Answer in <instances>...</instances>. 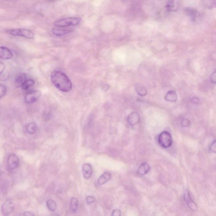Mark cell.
Returning a JSON list of instances; mask_svg holds the SVG:
<instances>
[{
	"label": "cell",
	"mask_w": 216,
	"mask_h": 216,
	"mask_svg": "<svg viewBox=\"0 0 216 216\" xmlns=\"http://www.w3.org/2000/svg\"><path fill=\"white\" fill-rule=\"evenodd\" d=\"M190 124V122L187 119H183L181 120V126L183 127H184V128L188 127L189 126Z\"/></svg>",
	"instance_id": "cell-24"
},
{
	"label": "cell",
	"mask_w": 216,
	"mask_h": 216,
	"mask_svg": "<svg viewBox=\"0 0 216 216\" xmlns=\"http://www.w3.org/2000/svg\"><path fill=\"white\" fill-rule=\"evenodd\" d=\"M158 142L161 147L168 148L170 147L172 144L171 135L168 131H164L160 133L158 137Z\"/></svg>",
	"instance_id": "cell-4"
},
{
	"label": "cell",
	"mask_w": 216,
	"mask_h": 216,
	"mask_svg": "<svg viewBox=\"0 0 216 216\" xmlns=\"http://www.w3.org/2000/svg\"><path fill=\"white\" fill-rule=\"evenodd\" d=\"M0 168H1V165H0Z\"/></svg>",
	"instance_id": "cell-33"
},
{
	"label": "cell",
	"mask_w": 216,
	"mask_h": 216,
	"mask_svg": "<svg viewBox=\"0 0 216 216\" xmlns=\"http://www.w3.org/2000/svg\"><path fill=\"white\" fill-rule=\"evenodd\" d=\"M51 216H60L59 215L57 214H53L51 215Z\"/></svg>",
	"instance_id": "cell-32"
},
{
	"label": "cell",
	"mask_w": 216,
	"mask_h": 216,
	"mask_svg": "<svg viewBox=\"0 0 216 216\" xmlns=\"http://www.w3.org/2000/svg\"><path fill=\"white\" fill-rule=\"evenodd\" d=\"M15 208V204L12 199L7 198L3 204L1 211L4 216H8L13 212Z\"/></svg>",
	"instance_id": "cell-6"
},
{
	"label": "cell",
	"mask_w": 216,
	"mask_h": 216,
	"mask_svg": "<svg viewBox=\"0 0 216 216\" xmlns=\"http://www.w3.org/2000/svg\"><path fill=\"white\" fill-rule=\"evenodd\" d=\"M176 1H169L166 5L167 10L169 12L175 11L178 8V4Z\"/></svg>",
	"instance_id": "cell-19"
},
{
	"label": "cell",
	"mask_w": 216,
	"mask_h": 216,
	"mask_svg": "<svg viewBox=\"0 0 216 216\" xmlns=\"http://www.w3.org/2000/svg\"><path fill=\"white\" fill-rule=\"evenodd\" d=\"M112 175L110 173L105 172L99 177L98 180V184L99 185H103L105 184L110 180Z\"/></svg>",
	"instance_id": "cell-12"
},
{
	"label": "cell",
	"mask_w": 216,
	"mask_h": 216,
	"mask_svg": "<svg viewBox=\"0 0 216 216\" xmlns=\"http://www.w3.org/2000/svg\"><path fill=\"white\" fill-rule=\"evenodd\" d=\"M82 21L80 18H65L59 20L54 23V25L57 27L65 28L71 26H75L79 24Z\"/></svg>",
	"instance_id": "cell-3"
},
{
	"label": "cell",
	"mask_w": 216,
	"mask_h": 216,
	"mask_svg": "<svg viewBox=\"0 0 216 216\" xmlns=\"http://www.w3.org/2000/svg\"><path fill=\"white\" fill-rule=\"evenodd\" d=\"M7 87L3 84H0V98L4 96L7 93Z\"/></svg>",
	"instance_id": "cell-23"
},
{
	"label": "cell",
	"mask_w": 216,
	"mask_h": 216,
	"mask_svg": "<svg viewBox=\"0 0 216 216\" xmlns=\"http://www.w3.org/2000/svg\"><path fill=\"white\" fill-rule=\"evenodd\" d=\"M6 69V65L4 62L0 61V74L2 73Z\"/></svg>",
	"instance_id": "cell-28"
},
{
	"label": "cell",
	"mask_w": 216,
	"mask_h": 216,
	"mask_svg": "<svg viewBox=\"0 0 216 216\" xmlns=\"http://www.w3.org/2000/svg\"><path fill=\"white\" fill-rule=\"evenodd\" d=\"M23 216H35L34 213L31 211H26L24 212Z\"/></svg>",
	"instance_id": "cell-29"
},
{
	"label": "cell",
	"mask_w": 216,
	"mask_h": 216,
	"mask_svg": "<svg viewBox=\"0 0 216 216\" xmlns=\"http://www.w3.org/2000/svg\"><path fill=\"white\" fill-rule=\"evenodd\" d=\"M183 198L184 200L187 205L189 208L194 211L197 210L198 207L197 205L192 201V199L190 197L189 191L188 190L185 191L184 194Z\"/></svg>",
	"instance_id": "cell-7"
},
{
	"label": "cell",
	"mask_w": 216,
	"mask_h": 216,
	"mask_svg": "<svg viewBox=\"0 0 216 216\" xmlns=\"http://www.w3.org/2000/svg\"><path fill=\"white\" fill-rule=\"evenodd\" d=\"M192 102L193 103V104H198L199 103V99L197 98H193L192 99Z\"/></svg>",
	"instance_id": "cell-31"
},
{
	"label": "cell",
	"mask_w": 216,
	"mask_h": 216,
	"mask_svg": "<svg viewBox=\"0 0 216 216\" xmlns=\"http://www.w3.org/2000/svg\"><path fill=\"white\" fill-rule=\"evenodd\" d=\"M35 84V81L34 80L29 79H26V81L23 83V84L21 86V87H22L23 90H27L34 86Z\"/></svg>",
	"instance_id": "cell-16"
},
{
	"label": "cell",
	"mask_w": 216,
	"mask_h": 216,
	"mask_svg": "<svg viewBox=\"0 0 216 216\" xmlns=\"http://www.w3.org/2000/svg\"><path fill=\"white\" fill-rule=\"evenodd\" d=\"M149 169L150 167L149 164L147 162H144L139 166L138 173L141 175H145L149 172Z\"/></svg>",
	"instance_id": "cell-14"
},
{
	"label": "cell",
	"mask_w": 216,
	"mask_h": 216,
	"mask_svg": "<svg viewBox=\"0 0 216 216\" xmlns=\"http://www.w3.org/2000/svg\"><path fill=\"white\" fill-rule=\"evenodd\" d=\"M27 79L26 75L25 73H20L15 78V83L18 86L21 87L23 83Z\"/></svg>",
	"instance_id": "cell-17"
},
{
	"label": "cell",
	"mask_w": 216,
	"mask_h": 216,
	"mask_svg": "<svg viewBox=\"0 0 216 216\" xmlns=\"http://www.w3.org/2000/svg\"><path fill=\"white\" fill-rule=\"evenodd\" d=\"M7 33L9 35L15 36H20L26 39H32L34 38V34L32 31L23 29H12L8 30Z\"/></svg>",
	"instance_id": "cell-2"
},
{
	"label": "cell",
	"mask_w": 216,
	"mask_h": 216,
	"mask_svg": "<svg viewBox=\"0 0 216 216\" xmlns=\"http://www.w3.org/2000/svg\"><path fill=\"white\" fill-rule=\"evenodd\" d=\"M26 130L29 134L33 135L36 133L37 131V126L34 123H29L27 126Z\"/></svg>",
	"instance_id": "cell-18"
},
{
	"label": "cell",
	"mask_w": 216,
	"mask_h": 216,
	"mask_svg": "<svg viewBox=\"0 0 216 216\" xmlns=\"http://www.w3.org/2000/svg\"><path fill=\"white\" fill-rule=\"evenodd\" d=\"M72 31L71 29H52V32L55 36H60L71 33Z\"/></svg>",
	"instance_id": "cell-13"
},
{
	"label": "cell",
	"mask_w": 216,
	"mask_h": 216,
	"mask_svg": "<svg viewBox=\"0 0 216 216\" xmlns=\"http://www.w3.org/2000/svg\"><path fill=\"white\" fill-rule=\"evenodd\" d=\"M127 120L129 125L131 126H135L139 123L140 117L138 113L133 112L128 116Z\"/></svg>",
	"instance_id": "cell-10"
},
{
	"label": "cell",
	"mask_w": 216,
	"mask_h": 216,
	"mask_svg": "<svg viewBox=\"0 0 216 216\" xmlns=\"http://www.w3.org/2000/svg\"><path fill=\"white\" fill-rule=\"evenodd\" d=\"M82 173L85 179H89L92 174L93 168L89 163L84 164L82 166Z\"/></svg>",
	"instance_id": "cell-11"
},
{
	"label": "cell",
	"mask_w": 216,
	"mask_h": 216,
	"mask_svg": "<svg viewBox=\"0 0 216 216\" xmlns=\"http://www.w3.org/2000/svg\"><path fill=\"white\" fill-rule=\"evenodd\" d=\"M71 210L73 213H75L77 210L78 207V201L77 199L73 197L71 200Z\"/></svg>",
	"instance_id": "cell-20"
},
{
	"label": "cell",
	"mask_w": 216,
	"mask_h": 216,
	"mask_svg": "<svg viewBox=\"0 0 216 216\" xmlns=\"http://www.w3.org/2000/svg\"><path fill=\"white\" fill-rule=\"evenodd\" d=\"M210 79L211 82L214 83H216V72L215 71L212 74L210 77Z\"/></svg>",
	"instance_id": "cell-30"
},
{
	"label": "cell",
	"mask_w": 216,
	"mask_h": 216,
	"mask_svg": "<svg viewBox=\"0 0 216 216\" xmlns=\"http://www.w3.org/2000/svg\"><path fill=\"white\" fill-rule=\"evenodd\" d=\"M13 57L12 51L5 46H0V59L10 60Z\"/></svg>",
	"instance_id": "cell-9"
},
{
	"label": "cell",
	"mask_w": 216,
	"mask_h": 216,
	"mask_svg": "<svg viewBox=\"0 0 216 216\" xmlns=\"http://www.w3.org/2000/svg\"><path fill=\"white\" fill-rule=\"evenodd\" d=\"M41 93L39 90H33L29 92L25 96V101L27 104H33L41 96Z\"/></svg>",
	"instance_id": "cell-5"
},
{
	"label": "cell",
	"mask_w": 216,
	"mask_h": 216,
	"mask_svg": "<svg viewBox=\"0 0 216 216\" xmlns=\"http://www.w3.org/2000/svg\"><path fill=\"white\" fill-rule=\"evenodd\" d=\"M51 82L54 86L63 92H68L72 88V84L68 76L60 71L52 72L51 75Z\"/></svg>",
	"instance_id": "cell-1"
},
{
	"label": "cell",
	"mask_w": 216,
	"mask_h": 216,
	"mask_svg": "<svg viewBox=\"0 0 216 216\" xmlns=\"http://www.w3.org/2000/svg\"><path fill=\"white\" fill-rule=\"evenodd\" d=\"M137 91L138 94L141 96H144L147 95V90L144 87L138 86L137 88Z\"/></svg>",
	"instance_id": "cell-22"
},
{
	"label": "cell",
	"mask_w": 216,
	"mask_h": 216,
	"mask_svg": "<svg viewBox=\"0 0 216 216\" xmlns=\"http://www.w3.org/2000/svg\"><path fill=\"white\" fill-rule=\"evenodd\" d=\"M7 164L10 170L16 169L19 165V159L18 156L14 153L10 154L8 157Z\"/></svg>",
	"instance_id": "cell-8"
},
{
	"label": "cell",
	"mask_w": 216,
	"mask_h": 216,
	"mask_svg": "<svg viewBox=\"0 0 216 216\" xmlns=\"http://www.w3.org/2000/svg\"><path fill=\"white\" fill-rule=\"evenodd\" d=\"M86 201L87 204H91L95 201V198L92 196H88L86 198Z\"/></svg>",
	"instance_id": "cell-25"
},
{
	"label": "cell",
	"mask_w": 216,
	"mask_h": 216,
	"mask_svg": "<svg viewBox=\"0 0 216 216\" xmlns=\"http://www.w3.org/2000/svg\"><path fill=\"white\" fill-rule=\"evenodd\" d=\"M210 150L211 152H213V153H216V140L213 142V143L211 144L209 147Z\"/></svg>",
	"instance_id": "cell-26"
},
{
	"label": "cell",
	"mask_w": 216,
	"mask_h": 216,
	"mask_svg": "<svg viewBox=\"0 0 216 216\" xmlns=\"http://www.w3.org/2000/svg\"><path fill=\"white\" fill-rule=\"evenodd\" d=\"M165 100L168 101L175 102L177 100V96L174 91L170 90L168 92L165 96Z\"/></svg>",
	"instance_id": "cell-15"
},
{
	"label": "cell",
	"mask_w": 216,
	"mask_h": 216,
	"mask_svg": "<svg viewBox=\"0 0 216 216\" xmlns=\"http://www.w3.org/2000/svg\"><path fill=\"white\" fill-rule=\"evenodd\" d=\"M121 216V212L120 210L118 209H116L114 210L113 211L112 213L111 216Z\"/></svg>",
	"instance_id": "cell-27"
},
{
	"label": "cell",
	"mask_w": 216,
	"mask_h": 216,
	"mask_svg": "<svg viewBox=\"0 0 216 216\" xmlns=\"http://www.w3.org/2000/svg\"><path fill=\"white\" fill-rule=\"evenodd\" d=\"M46 204L49 211L51 212H54L56 210L57 208V204L53 200H48L46 201Z\"/></svg>",
	"instance_id": "cell-21"
}]
</instances>
